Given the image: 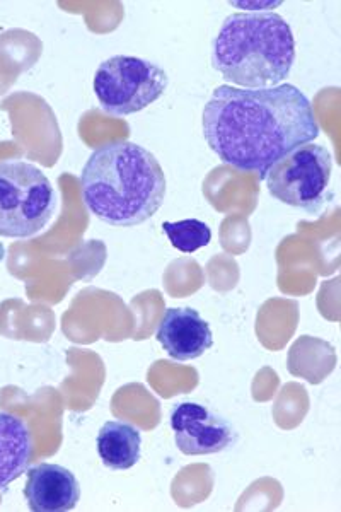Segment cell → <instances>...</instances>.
<instances>
[{
	"mask_svg": "<svg viewBox=\"0 0 341 512\" xmlns=\"http://www.w3.org/2000/svg\"><path fill=\"white\" fill-rule=\"evenodd\" d=\"M202 128L222 163L260 180L287 152L319 135L313 105L294 84L265 89L222 84L203 108Z\"/></svg>",
	"mask_w": 341,
	"mask_h": 512,
	"instance_id": "cell-1",
	"label": "cell"
},
{
	"mask_svg": "<svg viewBox=\"0 0 341 512\" xmlns=\"http://www.w3.org/2000/svg\"><path fill=\"white\" fill-rule=\"evenodd\" d=\"M166 187L156 156L128 140L98 147L82 168V200L93 216L110 226L149 221L164 204Z\"/></svg>",
	"mask_w": 341,
	"mask_h": 512,
	"instance_id": "cell-2",
	"label": "cell"
},
{
	"mask_svg": "<svg viewBox=\"0 0 341 512\" xmlns=\"http://www.w3.org/2000/svg\"><path fill=\"white\" fill-rule=\"evenodd\" d=\"M294 62V33L277 12H234L212 41L214 69L239 88L280 86Z\"/></svg>",
	"mask_w": 341,
	"mask_h": 512,
	"instance_id": "cell-3",
	"label": "cell"
},
{
	"mask_svg": "<svg viewBox=\"0 0 341 512\" xmlns=\"http://www.w3.org/2000/svg\"><path fill=\"white\" fill-rule=\"evenodd\" d=\"M57 195L38 166L14 159L0 163V236L31 238L52 221Z\"/></svg>",
	"mask_w": 341,
	"mask_h": 512,
	"instance_id": "cell-4",
	"label": "cell"
},
{
	"mask_svg": "<svg viewBox=\"0 0 341 512\" xmlns=\"http://www.w3.org/2000/svg\"><path fill=\"white\" fill-rule=\"evenodd\" d=\"M168 82V74L151 60L115 55L96 70L94 94L108 115L128 117L154 105Z\"/></svg>",
	"mask_w": 341,
	"mask_h": 512,
	"instance_id": "cell-5",
	"label": "cell"
},
{
	"mask_svg": "<svg viewBox=\"0 0 341 512\" xmlns=\"http://www.w3.org/2000/svg\"><path fill=\"white\" fill-rule=\"evenodd\" d=\"M333 158L324 146L307 142L287 152L268 169V192L278 202L316 212L323 205L330 187Z\"/></svg>",
	"mask_w": 341,
	"mask_h": 512,
	"instance_id": "cell-6",
	"label": "cell"
},
{
	"mask_svg": "<svg viewBox=\"0 0 341 512\" xmlns=\"http://www.w3.org/2000/svg\"><path fill=\"white\" fill-rule=\"evenodd\" d=\"M176 448L186 456L217 454L231 448L236 432L231 422L202 403L181 402L169 414Z\"/></svg>",
	"mask_w": 341,
	"mask_h": 512,
	"instance_id": "cell-7",
	"label": "cell"
},
{
	"mask_svg": "<svg viewBox=\"0 0 341 512\" xmlns=\"http://www.w3.org/2000/svg\"><path fill=\"white\" fill-rule=\"evenodd\" d=\"M156 338L164 352L178 362L198 359L214 345L209 323L193 308L166 309Z\"/></svg>",
	"mask_w": 341,
	"mask_h": 512,
	"instance_id": "cell-8",
	"label": "cell"
},
{
	"mask_svg": "<svg viewBox=\"0 0 341 512\" xmlns=\"http://www.w3.org/2000/svg\"><path fill=\"white\" fill-rule=\"evenodd\" d=\"M24 497L33 512H67L81 501V485L65 466L40 463L28 470Z\"/></svg>",
	"mask_w": 341,
	"mask_h": 512,
	"instance_id": "cell-9",
	"label": "cell"
},
{
	"mask_svg": "<svg viewBox=\"0 0 341 512\" xmlns=\"http://www.w3.org/2000/svg\"><path fill=\"white\" fill-rule=\"evenodd\" d=\"M33 460V436L16 415L0 412V489L28 472Z\"/></svg>",
	"mask_w": 341,
	"mask_h": 512,
	"instance_id": "cell-10",
	"label": "cell"
},
{
	"mask_svg": "<svg viewBox=\"0 0 341 512\" xmlns=\"http://www.w3.org/2000/svg\"><path fill=\"white\" fill-rule=\"evenodd\" d=\"M96 446L106 468L116 472L130 470L142 456V434L135 425L110 420L99 429Z\"/></svg>",
	"mask_w": 341,
	"mask_h": 512,
	"instance_id": "cell-11",
	"label": "cell"
},
{
	"mask_svg": "<svg viewBox=\"0 0 341 512\" xmlns=\"http://www.w3.org/2000/svg\"><path fill=\"white\" fill-rule=\"evenodd\" d=\"M162 231L168 236L169 243L181 253H195L209 246L212 231L203 221L185 219L178 222H162Z\"/></svg>",
	"mask_w": 341,
	"mask_h": 512,
	"instance_id": "cell-12",
	"label": "cell"
}]
</instances>
